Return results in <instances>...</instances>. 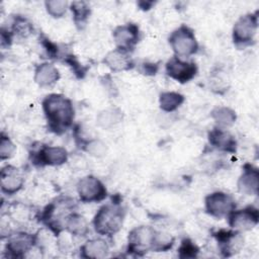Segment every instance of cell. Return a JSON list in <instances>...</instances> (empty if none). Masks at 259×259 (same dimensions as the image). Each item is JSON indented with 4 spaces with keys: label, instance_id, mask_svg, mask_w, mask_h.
I'll return each mask as SVG.
<instances>
[{
    "label": "cell",
    "instance_id": "obj_22",
    "mask_svg": "<svg viewBox=\"0 0 259 259\" xmlns=\"http://www.w3.org/2000/svg\"><path fill=\"white\" fill-rule=\"evenodd\" d=\"M210 117L215 123V126L222 128H229L233 126L237 120L236 111L225 105L214 106L210 111Z\"/></svg>",
    "mask_w": 259,
    "mask_h": 259
},
{
    "label": "cell",
    "instance_id": "obj_8",
    "mask_svg": "<svg viewBox=\"0 0 259 259\" xmlns=\"http://www.w3.org/2000/svg\"><path fill=\"white\" fill-rule=\"evenodd\" d=\"M35 246H37V233L15 231L7 235L5 253L10 258H23Z\"/></svg>",
    "mask_w": 259,
    "mask_h": 259
},
{
    "label": "cell",
    "instance_id": "obj_6",
    "mask_svg": "<svg viewBox=\"0 0 259 259\" xmlns=\"http://www.w3.org/2000/svg\"><path fill=\"white\" fill-rule=\"evenodd\" d=\"M157 230L151 226L141 225L132 229L127 234V253L134 256H143L153 251Z\"/></svg>",
    "mask_w": 259,
    "mask_h": 259
},
{
    "label": "cell",
    "instance_id": "obj_19",
    "mask_svg": "<svg viewBox=\"0 0 259 259\" xmlns=\"http://www.w3.org/2000/svg\"><path fill=\"white\" fill-rule=\"evenodd\" d=\"M61 78L58 68L49 62H42L35 66L33 80L35 84L41 88H47L55 85Z\"/></svg>",
    "mask_w": 259,
    "mask_h": 259
},
{
    "label": "cell",
    "instance_id": "obj_10",
    "mask_svg": "<svg viewBox=\"0 0 259 259\" xmlns=\"http://www.w3.org/2000/svg\"><path fill=\"white\" fill-rule=\"evenodd\" d=\"M69 159V153L64 147L40 145L30 154V161L36 167H57L64 165Z\"/></svg>",
    "mask_w": 259,
    "mask_h": 259
},
{
    "label": "cell",
    "instance_id": "obj_26",
    "mask_svg": "<svg viewBox=\"0 0 259 259\" xmlns=\"http://www.w3.org/2000/svg\"><path fill=\"white\" fill-rule=\"evenodd\" d=\"M122 119V112L116 107H110L101 110L96 116V123L103 130H108L119 123Z\"/></svg>",
    "mask_w": 259,
    "mask_h": 259
},
{
    "label": "cell",
    "instance_id": "obj_32",
    "mask_svg": "<svg viewBox=\"0 0 259 259\" xmlns=\"http://www.w3.org/2000/svg\"><path fill=\"white\" fill-rule=\"evenodd\" d=\"M60 60H62L64 63H66L74 72V74L78 77V78H83L84 75L86 74V70L87 68H85L84 66L81 65V63L78 61V59L71 53H62V56L60 58Z\"/></svg>",
    "mask_w": 259,
    "mask_h": 259
},
{
    "label": "cell",
    "instance_id": "obj_3",
    "mask_svg": "<svg viewBox=\"0 0 259 259\" xmlns=\"http://www.w3.org/2000/svg\"><path fill=\"white\" fill-rule=\"evenodd\" d=\"M74 210V202L69 198H59L46 205L40 212L39 220L55 236L65 231V220Z\"/></svg>",
    "mask_w": 259,
    "mask_h": 259
},
{
    "label": "cell",
    "instance_id": "obj_21",
    "mask_svg": "<svg viewBox=\"0 0 259 259\" xmlns=\"http://www.w3.org/2000/svg\"><path fill=\"white\" fill-rule=\"evenodd\" d=\"M65 231L74 237H85L89 233V224L84 215L71 211L65 220Z\"/></svg>",
    "mask_w": 259,
    "mask_h": 259
},
{
    "label": "cell",
    "instance_id": "obj_31",
    "mask_svg": "<svg viewBox=\"0 0 259 259\" xmlns=\"http://www.w3.org/2000/svg\"><path fill=\"white\" fill-rule=\"evenodd\" d=\"M16 152V146L5 133H1L0 140V159L1 161L11 159Z\"/></svg>",
    "mask_w": 259,
    "mask_h": 259
},
{
    "label": "cell",
    "instance_id": "obj_2",
    "mask_svg": "<svg viewBox=\"0 0 259 259\" xmlns=\"http://www.w3.org/2000/svg\"><path fill=\"white\" fill-rule=\"evenodd\" d=\"M125 209L120 202H107L101 205L92 220L94 231L102 237L112 238L122 228Z\"/></svg>",
    "mask_w": 259,
    "mask_h": 259
},
{
    "label": "cell",
    "instance_id": "obj_24",
    "mask_svg": "<svg viewBox=\"0 0 259 259\" xmlns=\"http://www.w3.org/2000/svg\"><path fill=\"white\" fill-rule=\"evenodd\" d=\"M69 10L72 13L73 21L78 29H83L91 15V8L85 1H73L70 3Z\"/></svg>",
    "mask_w": 259,
    "mask_h": 259
},
{
    "label": "cell",
    "instance_id": "obj_17",
    "mask_svg": "<svg viewBox=\"0 0 259 259\" xmlns=\"http://www.w3.org/2000/svg\"><path fill=\"white\" fill-rule=\"evenodd\" d=\"M238 191L247 196L257 195L259 192V170L256 166L246 163L237 181Z\"/></svg>",
    "mask_w": 259,
    "mask_h": 259
},
{
    "label": "cell",
    "instance_id": "obj_18",
    "mask_svg": "<svg viewBox=\"0 0 259 259\" xmlns=\"http://www.w3.org/2000/svg\"><path fill=\"white\" fill-rule=\"evenodd\" d=\"M102 63L113 73L130 71L136 68V63L131 54L116 48L103 57Z\"/></svg>",
    "mask_w": 259,
    "mask_h": 259
},
{
    "label": "cell",
    "instance_id": "obj_14",
    "mask_svg": "<svg viewBox=\"0 0 259 259\" xmlns=\"http://www.w3.org/2000/svg\"><path fill=\"white\" fill-rule=\"evenodd\" d=\"M226 219L231 229L239 232L251 231L259 223V209L252 204L246 205L239 209L236 207Z\"/></svg>",
    "mask_w": 259,
    "mask_h": 259
},
{
    "label": "cell",
    "instance_id": "obj_23",
    "mask_svg": "<svg viewBox=\"0 0 259 259\" xmlns=\"http://www.w3.org/2000/svg\"><path fill=\"white\" fill-rule=\"evenodd\" d=\"M185 101V96L177 91H163L159 95V107L164 112L177 110Z\"/></svg>",
    "mask_w": 259,
    "mask_h": 259
},
{
    "label": "cell",
    "instance_id": "obj_30",
    "mask_svg": "<svg viewBox=\"0 0 259 259\" xmlns=\"http://www.w3.org/2000/svg\"><path fill=\"white\" fill-rule=\"evenodd\" d=\"M178 256L183 259L195 258L199 253V247L189 238H184L181 240L180 245L177 249Z\"/></svg>",
    "mask_w": 259,
    "mask_h": 259
},
{
    "label": "cell",
    "instance_id": "obj_34",
    "mask_svg": "<svg viewBox=\"0 0 259 259\" xmlns=\"http://www.w3.org/2000/svg\"><path fill=\"white\" fill-rule=\"evenodd\" d=\"M13 33L12 31L9 29V27H1V47L3 49H8L12 42H13Z\"/></svg>",
    "mask_w": 259,
    "mask_h": 259
},
{
    "label": "cell",
    "instance_id": "obj_4",
    "mask_svg": "<svg viewBox=\"0 0 259 259\" xmlns=\"http://www.w3.org/2000/svg\"><path fill=\"white\" fill-rule=\"evenodd\" d=\"M168 42L174 56L182 59L190 58L199 51V44L194 30L186 24H181L176 27L169 34Z\"/></svg>",
    "mask_w": 259,
    "mask_h": 259
},
{
    "label": "cell",
    "instance_id": "obj_13",
    "mask_svg": "<svg viewBox=\"0 0 259 259\" xmlns=\"http://www.w3.org/2000/svg\"><path fill=\"white\" fill-rule=\"evenodd\" d=\"M217 241L218 249L223 257H232L236 255L244 246V237L242 232L234 229H221L212 233Z\"/></svg>",
    "mask_w": 259,
    "mask_h": 259
},
{
    "label": "cell",
    "instance_id": "obj_16",
    "mask_svg": "<svg viewBox=\"0 0 259 259\" xmlns=\"http://www.w3.org/2000/svg\"><path fill=\"white\" fill-rule=\"evenodd\" d=\"M208 144L215 150L227 153L236 154L238 150V142L236 137L228 130L214 126L207 133Z\"/></svg>",
    "mask_w": 259,
    "mask_h": 259
},
{
    "label": "cell",
    "instance_id": "obj_5",
    "mask_svg": "<svg viewBox=\"0 0 259 259\" xmlns=\"http://www.w3.org/2000/svg\"><path fill=\"white\" fill-rule=\"evenodd\" d=\"M258 30V10L241 15L232 29V40L234 46L243 50L255 42Z\"/></svg>",
    "mask_w": 259,
    "mask_h": 259
},
{
    "label": "cell",
    "instance_id": "obj_28",
    "mask_svg": "<svg viewBox=\"0 0 259 259\" xmlns=\"http://www.w3.org/2000/svg\"><path fill=\"white\" fill-rule=\"evenodd\" d=\"M70 3L66 0H47L45 8L47 13L53 18H62L69 10Z\"/></svg>",
    "mask_w": 259,
    "mask_h": 259
},
{
    "label": "cell",
    "instance_id": "obj_27",
    "mask_svg": "<svg viewBox=\"0 0 259 259\" xmlns=\"http://www.w3.org/2000/svg\"><path fill=\"white\" fill-rule=\"evenodd\" d=\"M78 147L84 152H86L88 155L95 158L104 157L107 153V146L100 139L82 140L78 144Z\"/></svg>",
    "mask_w": 259,
    "mask_h": 259
},
{
    "label": "cell",
    "instance_id": "obj_33",
    "mask_svg": "<svg viewBox=\"0 0 259 259\" xmlns=\"http://www.w3.org/2000/svg\"><path fill=\"white\" fill-rule=\"evenodd\" d=\"M159 68H160L159 63H153V62H143L138 66L139 72L146 76L156 75L159 71Z\"/></svg>",
    "mask_w": 259,
    "mask_h": 259
},
{
    "label": "cell",
    "instance_id": "obj_11",
    "mask_svg": "<svg viewBox=\"0 0 259 259\" xmlns=\"http://www.w3.org/2000/svg\"><path fill=\"white\" fill-rule=\"evenodd\" d=\"M166 75L180 84H186L193 80L198 73V66L192 60L172 56L165 64Z\"/></svg>",
    "mask_w": 259,
    "mask_h": 259
},
{
    "label": "cell",
    "instance_id": "obj_1",
    "mask_svg": "<svg viewBox=\"0 0 259 259\" xmlns=\"http://www.w3.org/2000/svg\"><path fill=\"white\" fill-rule=\"evenodd\" d=\"M48 128L61 136L73 127L75 108L70 98L61 93H50L41 101Z\"/></svg>",
    "mask_w": 259,
    "mask_h": 259
},
{
    "label": "cell",
    "instance_id": "obj_25",
    "mask_svg": "<svg viewBox=\"0 0 259 259\" xmlns=\"http://www.w3.org/2000/svg\"><path fill=\"white\" fill-rule=\"evenodd\" d=\"M9 29L12 31L14 36L20 38H27L34 31L32 22L21 14H15L12 16Z\"/></svg>",
    "mask_w": 259,
    "mask_h": 259
},
{
    "label": "cell",
    "instance_id": "obj_9",
    "mask_svg": "<svg viewBox=\"0 0 259 259\" xmlns=\"http://www.w3.org/2000/svg\"><path fill=\"white\" fill-rule=\"evenodd\" d=\"M236 207V199L233 195L225 191H213L204 197L205 212L217 220L226 219Z\"/></svg>",
    "mask_w": 259,
    "mask_h": 259
},
{
    "label": "cell",
    "instance_id": "obj_20",
    "mask_svg": "<svg viewBox=\"0 0 259 259\" xmlns=\"http://www.w3.org/2000/svg\"><path fill=\"white\" fill-rule=\"evenodd\" d=\"M80 256L83 258L101 259L109 254V245L103 238H93L87 240L79 250Z\"/></svg>",
    "mask_w": 259,
    "mask_h": 259
},
{
    "label": "cell",
    "instance_id": "obj_15",
    "mask_svg": "<svg viewBox=\"0 0 259 259\" xmlns=\"http://www.w3.org/2000/svg\"><path fill=\"white\" fill-rule=\"evenodd\" d=\"M24 185L21 170L13 165H5L0 171V188L5 195L11 196L19 192Z\"/></svg>",
    "mask_w": 259,
    "mask_h": 259
},
{
    "label": "cell",
    "instance_id": "obj_7",
    "mask_svg": "<svg viewBox=\"0 0 259 259\" xmlns=\"http://www.w3.org/2000/svg\"><path fill=\"white\" fill-rule=\"evenodd\" d=\"M76 191L83 203H98L108 195L105 184L94 175H86L79 179L76 184Z\"/></svg>",
    "mask_w": 259,
    "mask_h": 259
},
{
    "label": "cell",
    "instance_id": "obj_12",
    "mask_svg": "<svg viewBox=\"0 0 259 259\" xmlns=\"http://www.w3.org/2000/svg\"><path fill=\"white\" fill-rule=\"evenodd\" d=\"M112 38L116 49L132 54L142 38V31L137 23L127 22L112 30Z\"/></svg>",
    "mask_w": 259,
    "mask_h": 259
},
{
    "label": "cell",
    "instance_id": "obj_29",
    "mask_svg": "<svg viewBox=\"0 0 259 259\" xmlns=\"http://www.w3.org/2000/svg\"><path fill=\"white\" fill-rule=\"evenodd\" d=\"M175 244V238L165 232L157 231L155 243L152 252H166L172 249Z\"/></svg>",
    "mask_w": 259,
    "mask_h": 259
},
{
    "label": "cell",
    "instance_id": "obj_35",
    "mask_svg": "<svg viewBox=\"0 0 259 259\" xmlns=\"http://www.w3.org/2000/svg\"><path fill=\"white\" fill-rule=\"evenodd\" d=\"M137 5L139 6L140 9H142L143 11H148L150 10L153 5H155V2L154 1H145V0H142V1H139L137 3Z\"/></svg>",
    "mask_w": 259,
    "mask_h": 259
}]
</instances>
